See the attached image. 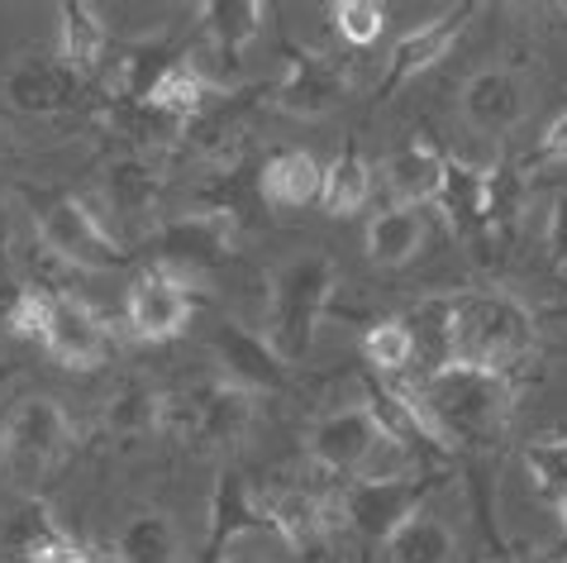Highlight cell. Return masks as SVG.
Returning <instances> with one entry per match:
<instances>
[{
    "mask_svg": "<svg viewBox=\"0 0 567 563\" xmlns=\"http://www.w3.org/2000/svg\"><path fill=\"white\" fill-rule=\"evenodd\" d=\"M329 14H334V29L349 49H372L386 34V20H391V10L377 6V0H339Z\"/></svg>",
    "mask_w": 567,
    "mask_h": 563,
    "instance_id": "cell-36",
    "label": "cell"
},
{
    "mask_svg": "<svg viewBox=\"0 0 567 563\" xmlns=\"http://www.w3.org/2000/svg\"><path fill=\"white\" fill-rule=\"evenodd\" d=\"M110 130L124 134L134 149H167L186 134V124L172 120L167 111H157L153 101H120L115 111H110Z\"/></svg>",
    "mask_w": 567,
    "mask_h": 563,
    "instance_id": "cell-31",
    "label": "cell"
},
{
    "mask_svg": "<svg viewBox=\"0 0 567 563\" xmlns=\"http://www.w3.org/2000/svg\"><path fill=\"white\" fill-rule=\"evenodd\" d=\"M424 239H430V229H424V215L415 206H386L368 225V258L377 268H405L420 258Z\"/></svg>",
    "mask_w": 567,
    "mask_h": 563,
    "instance_id": "cell-25",
    "label": "cell"
},
{
    "mask_svg": "<svg viewBox=\"0 0 567 563\" xmlns=\"http://www.w3.org/2000/svg\"><path fill=\"white\" fill-rule=\"evenodd\" d=\"M482 192H486V172L482 167H467L458 158H449L439 206H444L453 229H477L482 225Z\"/></svg>",
    "mask_w": 567,
    "mask_h": 563,
    "instance_id": "cell-33",
    "label": "cell"
},
{
    "mask_svg": "<svg viewBox=\"0 0 567 563\" xmlns=\"http://www.w3.org/2000/svg\"><path fill=\"white\" fill-rule=\"evenodd\" d=\"M377 440H382V430H377V420L368 416V406H339V411H329L310 426L306 453L324 468V473L353 478L362 468V459L377 449Z\"/></svg>",
    "mask_w": 567,
    "mask_h": 563,
    "instance_id": "cell-12",
    "label": "cell"
},
{
    "mask_svg": "<svg viewBox=\"0 0 567 563\" xmlns=\"http://www.w3.org/2000/svg\"><path fill=\"white\" fill-rule=\"evenodd\" d=\"M267 521L262 515V497L254 492V482L244 473H219L215 482V497H210V540H206V554H225L229 540L248 535V530H258Z\"/></svg>",
    "mask_w": 567,
    "mask_h": 563,
    "instance_id": "cell-19",
    "label": "cell"
},
{
    "mask_svg": "<svg viewBox=\"0 0 567 563\" xmlns=\"http://www.w3.org/2000/svg\"><path fill=\"white\" fill-rule=\"evenodd\" d=\"M339 291V268L324 248H306L291 254L281 268L272 273L267 287V320H262V339L281 364H301L315 349V330H320L329 301Z\"/></svg>",
    "mask_w": 567,
    "mask_h": 563,
    "instance_id": "cell-2",
    "label": "cell"
},
{
    "mask_svg": "<svg viewBox=\"0 0 567 563\" xmlns=\"http://www.w3.org/2000/svg\"><path fill=\"white\" fill-rule=\"evenodd\" d=\"M453 554H458V540H453L444 515H434V511H415L411 521L386 540L391 563H453Z\"/></svg>",
    "mask_w": 567,
    "mask_h": 563,
    "instance_id": "cell-28",
    "label": "cell"
},
{
    "mask_svg": "<svg viewBox=\"0 0 567 563\" xmlns=\"http://www.w3.org/2000/svg\"><path fill=\"white\" fill-rule=\"evenodd\" d=\"M182 554V535L172 525L167 511H134L124 521L120 540H115V559L120 563H177Z\"/></svg>",
    "mask_w": 567,
    "mask_h": 563,
    "instance_id": "cell-27",
    "label": "cell"
},
{
    "mask_svg": "<svg viewBox=\"0 0 567 563\" xmlns=\"http://www.w3.org/2000/svg\"><path fill=\"white\" fill-rule=\"evenodd\" d=\"M39 244L62 268H82V273H105L130 258L124 244L101 225V215L76 196H58L39 211Z\"/></svg>",
    "mask_w": 567,
    "mask_h": 563,
    "instance_id": "cell-5",
    "label": "cell"
},
{
    "mask_svg": "<svg viewBox=\"0 0 567 563\" xmlns=\"http://www.w3.org/2000/svg\"><path fill=\"white\" fill-rule=\"evenodd\" d=\"M320 177H324V167L315 153L281 149L262 163V196L272 201L277 211H301V206L320 201Z\"/></svg>",
    "mask_w": 567,
    "mask_h": 563,
    "instance_id": "cell-24",
    "label": "cell"
},
{
    "mask_svg": "<svg viewBox=\"0 0 567 563\" xmlns=\"http://www.w3.org/2000/svg\"><path fill=\"white\" fill-rule=\"evenodd\" d=\"M219 563H267V559L248 554V550H225V554H219Z\"/></svg>",
    "mask_w": 567,
    "mask_h": 563,
    "instance_id": "cell-40",
    "label": "cell"
},
{
    "mask_svg": "<svg viewBox=\"0 0 567 563\" xmlns=\"http://www.w3.org/2000/svg\"><path fill=\"white\" fill-rule=\"evenodd\" d=\"M554 511H558V521H563V535H567V492L558 497V506H554Z\"/></svg>",
    "mask_w": 567,
    "mask_h": 563,
    "instance_id": "cell-41",
    "label": "cell"
},
{
    "mask_svg": "<svg viewBox=\"0 0 567 563\" xmlns=\"http://www.w3.org/2000/svg\"><path fill=\"white\" fill-rule=\"evenodd\" d=\"M277 111L291 120H320L349 101V72L324 53H296L277 76Z\"/></svg>",
    "mask_w": 567,
    "mask_h": 563,
    "instance_id": "cell-10",
    "label": "cell"
},
{
    "mask_svg": "<svg viewBox=\"0 0 567 563\" xmlns=\"http://www.w3.org/2000/svg\"><path fill=\"white\" fill-rule=\"evenodd\" d=\"M157 192H163V177H157V167L144 158V153H130V158L110 163L105 167V182H101V196L110 215H120V221H148L153 206H157Z\"/></svg>",
    "mask_w": 567,
    "mask_h": 563,
    "instance_id": "cell-22",
    "label": "cell"
},
{
    "mask_svg": "<svg viewBox=\"0 0 567 563\" xmlns=\"http://www.w3.org/2000/svg\"><path fill=\"white\" fill-rule=\"evenodd\" d=\"M39 344L49 349V358H58L62 368H96L110 354L105 325L91 316V306H82L68 291L49 296V316H43V339Z\"/></svg>",
    "mask_w": 567,
    "mask_h": 563,
    "instance_id": "cell-14",
    "label": "cell"
},
{
    "mask_svg": "<svg viewBox=\"0 0 567 563\" xmlns=\"http://www.w3.org/2000/svg\"><path fill=\"white\" fill-rule=\"evenodd\" d=\"M72 444V420L53 397H24L0 426V468L20 492H34Z\"/></svg>",
    "mask_w": 567,
    "mask_h": 563,
    "instance_id": "cell-4",
    "label": "cell"
},
{
    "mask_svg": "<svg viewBox=\"0 0 567 563\" xmlns=\"http://www.w3.org/2000/svg\"><path fill=\"white\" fill-rule=\"evenodd\" d=\"M477 20V6H453V10H444L439 20H430V24H420V29H411L396 49H391V58H386V76H382V96H391V91H401V86H411L420 72H430V68H439L453 49H458V39L467 34V24Z\"/></svg>",
    "mask_w": 567,
    "mask_h": 563,
    "instance_id": "cell-11",
    "label": "cell"
},
{
    "mask_svg": "<svg viewBox=\"0 0 567 563\" xmlns=\"http://www.w3.org/2000/svg\"><path fill=\"white\" fill-rule=\"evenodd\" d=\"M424 426V440L492 449L506 434L515 416V387L506 372H486L467 364H449L420 378L415 392H405Z\"/></svg>",
    "mask_w": 567,
    "mask_h": 563,
    "instance_id": "cell-1",
    "label": "cell"
},
{
    "mask_svg": "<svg viewBox=\"0 0 567 563\" xmlns=\"http://www.w3.org/2000/svg\"><path fill=\"white\" fill-rule=\"evenodd\" d=\"M368 196H372V167L362 163L358 149H343L320 177V206L329 215H353L368 206Z\"/></svg>",
    "mask_w": 567,
    "mask_h": 563,
    "instance_id": "cell-29",
    "label": "cell"
},
{
    "mask_svg": "<svg viewBox=\"0 0 567 563\" xmlns=\"http://www.w3.org/2000/svg\"><path fill=\"white\" fill-rule=\"evenodd\" d=\"M463 120L472 124L477 134H511L519 120H525L529 111V91L525 82L511 72V68H482V72H472L467 82H463Z\"/></svg>",
    "mask_w": 567,
    "mask_h": 563,
    "instance_id": "cell-15",
    "label": "cell"
},
{
    "mask_svg": "<svg viewBox=\"0 0 567 563\" xmlns=\"http://www.w3.org/2000/svg\"><path fill=\"white\" fill-rule=\"evenodd\" d=\"M105 49H110V29L101 20V10L86 6V0H62L58 6V58L86 82L105 62Z\"/></svg>",
    "mask_w": 567,
    "mask_h": 563,
    "instance_id": "cell-20",
    "label": "cell"
},
{
    "mask_svg": "<svg viewBox=\"0 0 567 563\" xmlns=\"http://www.w3.org/2000/svg\"><path fill=\"white\" fill-rule=\"evenodd\" d=\"M444 172H449V158L434 144H424V139L401 144L382 163V177H386L391 192H396V201L401 206H415V211L439 201V192H444Z\"/></svg>",
    "mask_w": 567,
    "mask_h": 563,
    "instance_id": "cell-18",
    "label": "cell"
},
{
    "mask_svg": "<svg viewBox=\"0 0 567 563\" xmlns=\"http://www.w3.org/2000/svg\"><path fill=\"white\" fill-rule=\"evenodd\" d=\"M153 254H157V268L177 273L186 282L196 273H210L234 254V215L229 211L172 215L167 225L153 229Z\"/></svg>",
    "mask_w": 567,
    "mask_h": 563,
    "instance_id": "cell-6",
    "label": "cell"
},
{
    "mask_svg": "<svg viewBox=\"0 0 567 563\" xmlns=\"http://www.w3.org/2000/svg\"><path fill=\"white\" fill-rule=\"evenodd\" d=\"M262 515H267V525H272L296 554L320 550V544L329 540V530H334V511L324 506V497H315L306 488L267 492L262 497Z\"/></svg>",
    "mask_w": 567,
    "mask_h": 563,
    "instance_id": "cell-17",
    "label": "cell"
},
{
    "mask_svg": "<svg viewBox=\"0 0 567 563\" xmlns=\"http://www.w3.org/2000/svg\"><path fill=\"white\" fill-rule=\"evenodd\" d=\"M430 478H401V482H349L339 492L334 511L343 515V530H353L368 544H386L396 530L424 511Z\"/></svg>",
    "mask_w": 567,
    "mask_h": 563,
    "instance_id": "cell-7",
    "label": "cell"
},
{
    "mask_svg": "<svg viewBox=\"0 0 567 563\" xmlns=\"http://www.w3.org/2000/svg\"><path fill=\"white\" fill-rule=\"evenodd\" d=\"M196 14H200V29H206V49L239 62L248 43H258L272 10H267L262 0H210V6H200Z\"/></svg>",
    "mask_w": 567,
    "mask_h": 563,
    "instance_id": "cell-21",
    "label": "cell"
},
{
    "mask_svg": "<svg viewBox=\"0 0 567 563\" xmlns=\"http://www.w3.org/2000/svg\"><path fill=\"white\" fill-rule=\"evenodd\" d=\"M534 349V316L506 291L453 296V364L506 372Z\"/></svg>",
    "mask_w": 567,
    "mask_h": 563,
    "instance_id": "cell-3",
    "label": "cell"
},
{
    "mask_svg": "<svg viewBox=\"0 0 567 563\" xmlns=\"http://www.w3.org/2000/svg\"><path fill=\"white\" fill-rule=\"evenodd\" d=\"M192 392H196V434H192L196 449H234L254 430L258 397H248L219 378L206 387H192Z\"/></svg>",
    "mask_w": 567,
    "mask_h": 563,
    "instance_id": "cell-16",
    "label": "cell"
},
{
    "mask_svg": "<svg viewBox=\"0 0 567 563\" xmlns=\"http://www.w3.org/2000/svg\"><path fill=\"white\" fill-rule=\"evenodd\" d=\"M525 468L534 492L544 497L548 506H558V497L567 492V440H539L525 449Z\"/></svg>",
    "mask_w": 567,
    "mask_h": 563,
    "instance_id": "cell-37",
    "label": "cell"
},
{
    "mask_svg": "<svg viewBox=\"0 0 567 563\" xmlns=\"http://www.w3.org/2000/svg\"><path fill=\"white\" fill-rule=\"evenodd\" d=\"M539 158H544V163H567V115H558V120L544 130Z\"/></svg>",
    "mask_w": 567,
    "mask_h": 563,
    "instance_id": "cell-39",
    "label": "cell"
},
{
    "mask_svg": "<svg viewBox=\"0 0 567 563\" xmlns=\"http://www.w3.org/2000/svg\"><path fill=\"white\" fill-rule=\"evenodd\" d=\"M53 540H62V525L39 497H20L0 511V563H34Z\"/></svg>",
    "mask_w": 567,
    "mask_h": 563,
    "instance_id": "cell-23",
    "label": "cell"
},
{
    "mask_svg": "<svg viewBox=\"0 0 567 563\" xmlns=\"http://www.w3.org/2000/svg\"><path fill=\"white\" fill-rule=\"evenodd\" d=\"M157 416H163V392H153L148 382H124L120 392L105 401V434L138 440V434L157 430Z\"/></svg>",
    "mask_w": 567,
    "mask_h": 563,
    "instance_id": "cell-30",
    "label": "cell"
},
{
    "mask_svg": "<svg viewBox=\"0 0 567 563\" xmlns=\"http://www.w3.org/2000/svg\"><path fill=\"white\" fill-rule=\"evenodd\" d=\"M362 358H368V368L382 372V378L411 368L415 364V349H411V330H405V320L391 316V320L368 325V330H362Z\"/></svg>",
    "mask_w": 567,
    "mask_h": 563,
    "instance_id": "cell-35",
    "label": "cell"
},
{
    "mask_svg": "<svg viewBox=\"0 0 567 563\" xmlns=\"http://www.w3.org/2000/svg\"><path fill=\"white\" fill-rule=\"evenodd\" d=\"M544 248H548V258H554V268H563V273H567V196H558L554 206H548Z\"/></svg>",
    "mask_w": 567,
    "mask_h": 563,
    "instance_id": "cell-38",
    "label": "cell"
},
{
    "mask_svg": "<svg viewBox=\"0 0 567 563\" xmlns=\"http://www.w3.org/2000/svg\"><path fill=\"white\" fill-rule=\"evenodd\" d=\"M519 211H525V177L511 167H486V192H482V234H511Z\"/></svg>",
    "mask_w": 567,
    "mask_h": 563,
    "instance_id": "cell-34",
    "label": "cell"
},
{
    "mask_svg": "<svg viewBox=\"0 0 567 563\" xmlns=\"http://www.w3.org/2000/svg\"><path fill=\"white\" fill-rule=\"evenodd\" d=\"M82 76H76L58 53H24L6 76V101L24 115H62L82 96Z\"/></svg>",
    "mask_w": 567,
    "mask_h": 563,
    "instance_id": "cell-13",
    "label": "cell"
},
{
    "mask_svg": "<svg viewBox=\"0 0 567 563\" xmlns=\"http://www.w3.org/2000/svg\"><path fill=\"white\" fill-rule=\"evenodd\" d=\"M192 282L167 273V268H153L144 273L124 296V325H130V335L138 339H172L186 330V320H192Z\"/></svg>",
    "mask_w": 567,
    "mask_h": 563,
    "instance_id": "cell-9",
    "label": "cell"
},
{
    "mask_svg": "<svg viewBox=\"0 0 567 563\" xmlns=\"http://www.w3.org/2000/svg\"><path fill=\"white\" fill-rule=\"evenodd\" d=\"M401 320H405V330H411L420 378H430V372L453 364V296H430V301H420L411 316H401Z\"/></svg>",
    "mask_w": 567,
    "mask_h": 563,
    "instance_id": "cell-26",
    "label": "cell"
},
{
    "mask_svg": "<svg viewBox=\"0 0 567 563\" xmlns=\"http://www.w3.org/2000/svg\"><path fill=\"white\" fill-rule=\"evenodd\" d=\"M206 91H210V86L196 76L192 62L177 58V62H172V68H167L163 76H157V86L148 91L144 101H153L157 111H167L172 120H182L186 130H192V124L200 120V111H206Z\"/></svg>",
    "mask_w": 567,
    "mask_h": 563,
    "instance_id": "cell-32",
    "label": "cell"
},
{
    "mask_svg": "<svg viewBox=\"0 0 567 563\" xmlns=\"http://www.w3.org/2000/svg\"><path fill=\"white\" fill-rule=\"evenodd\" d=\"M210 354H215V368H219V382L239 387L248 397H272L287 387V364L267 349V339L244 330L239 320H219L210 330Z\"/></svg>",
    "mask_w": 567,
    "mask_h": 563,
    "instance_id": "cell-8",
    "label": "cell"
}]
</instances>
